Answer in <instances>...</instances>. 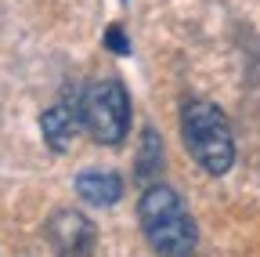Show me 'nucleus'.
<instances>
[{"label": "nucleus", "mask_w": 260, "mask_h": 257, "mask_svg": "<svg viewBox=\"0 0 260 257\" xmlns=\"http://www.w3.org/2000/svg\"><path fill=\"white\" fill-rule=\"evenodd\" d=\"M47 239L54 257H90L94 250V224L80 210H58L47 221Z\"/></svg>", "instance_id": "nucleus-4"}, {"label": "nucleus", "mask_w": 260, "mask_h": 257, "mask_svg": "<svg viewBox=\"0 0 260 257\" xmlns=\"http://www.w3.org/2000/svg\"><path fill=\"white\" fill-rule=\"evenodd\" d=\"M83 127L98 145H119L130 131V98L119 80H98L80 94Z\"/></svg>", "instance_id": "nucleus-3"}, {"label": "nucleus", "mask_w": 260, "mask_h": 257, "mask_svg": "<svg viewBox=\"0 0 260 257\" xmlns=\"http://www.w3.org/2000/svg\"><path fill=\"white\" fill-rule=\"evenodd\" d=\"M105 40H112V44H116V47H112V51H119V54H123V51H126V40H123V33H119V29H112V33H109V37H105Z\"/></svg>", "instance_id": "nucleus-8"}, {"label": "nucleus", "mask_w": 260, "mask_h": 257, "mask_svg": "<svg viewBox=\"0 0 260 257\" xmlns=\"http://www.w3.org/2000/svg\"><path fill=\"white\" fill-rule=\"evenodd\" d=\"M138 221L148 246L159 257H191L199 246L195 221L170 185H145L138 203Z\"/></svg>", "instance_id": "nucleus-1"}, {"label": "nucleus", "mask_w": 260, "mask_h": 257, "mask_svg": "<svg viewBox=\"0 0 260 257\" xmlns=\"http://www.w3.org/2000/svg\"><path fill=\"white\" fill-rule=\"evenodd\" d=\"M76 192H80V199L90 203V207H112L123 196V181L112 170H83L76 178Z\"/></svg>", "instance_id": "nucleus-6"}, {"label": "nucleus", "mask_w": 260, "mask_h": 257, "mask_svg": "<svg viewBox=\"0 0 260 257\" xmlns=\"http://www.w3.org/2000/svg\"><path fill=\"white\" fill-rule=\"evenodd\" d=\"M181 134L191 159L206 174H228L235 163V134L228 116L213 102H188L181 112Z\"/></svg>", "instance_id": "nucleus-2"}, {"label": "nucleus", "mask_w": 260, "mask_h": 257, "mask_svg": "<svg viewBox=\"0 0 260 257\" xmlns=\"http://www.w3.org/2000/svg\"><path fill=\"white\" fill-rule=\"evenodd\" d=\"M162 159H167V152H162L159 134L152 131V127H145L141 149H138V181L141 185H155V174L162 170Z\"/></svg>", "instance_id": "nucleus-7"}, {"label": "nucleus", "mask_w": 260, "mask_h": 257, "mask_svg": "<svg viewBox=\"0 0 260 257\" xmlns=\"http://www.w3.org/2000/svg\"><path fill=\"white\" fill-rule=\"evenodd\" d=\"M40 131H44V141L54 149V152H69L80 138V131H87L83 127V109L80 102H69L61 98L58 105H51L44 116H40Z\"/></svg>", "instance_id": "nucleus-5"}]
</instances>
